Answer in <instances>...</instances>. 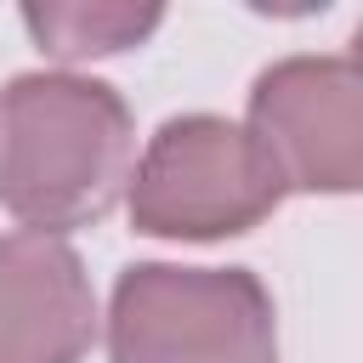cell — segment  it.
I'll return each mask as SVG.
<instances>
[{"instance_id":"obj_6","label":"cell","mask_w":363,"mask_h":363,"mask_svg":"<svg viewBox=\"0 0 363 363\" xmlns=\"http://www.w3.org/2000/svg\"><path fill=\"white\" fill-rule=\"evenodd\" d=\"M164 23V6H130V0H45L23 6V28L34 45L57 62H91V57H119L142 45Z\"/></svg>"},{"instance_id":"obj_3","label":"cell","mask_w":363,"mask_h":363,"mask_svg":"<svg viewBox=\"0 0 363 363\" xmlns=\"http://www.w3.org/2000/svg\"><path fill=\"white\" fill-rule=\"evenodd\" d=\"M284 204V187L267 153L250 142L244 125L221 113H176L164 119L125 182L130 227L147 238H238L261 227Z\"/></svg>"},{"instance_id":"obj_4","label":"cell","mask_w":363,"mask_h":363,"mask_svg":"<svg viewBox=\"0 0 363 363\" xmlns=\"http://www.w3.org/2000/svg\"><path fill=\"white\" fill-rule=\"evenodd\" d=\"M250 142L267 153L284 193L363 187V74L352 51L278 57L250 85Z\"/></svg>"},{"instance_id":"obj_5","label":"cell","mask_w":363,"mask_h":363,"mask_svg":"<svg viewBox=\"0 0 363 363\" xmlns=\"http://www.w3.org/2000/svg\"><path fill=\"white\" fill-rule=\"evenodd\" d=\"M96 289L68 238L0 233V363H85Z\"/></svg>"},{"instance_id":"obj_1","label":"cell","mask_w":363,"mask_h":363,"mask_svg":"<svg viewBox=\"0 0 363 363\" xmlns=\"http://www.w3.org/2000/svg\"><path fill=\"white\" fill-rule=\"evenodd\" d=\"M136 125L108 79L28 68L0 85V210L28 233L96 227L130 182Z\"/></svg>"},{"instance_id":"obj_2","label":"cell","mask_w":363,"mask_h":363,"mask_svg":"<svg viewBox=\"0 0 363 363\" xmlns=\"http://www.w3.org/2000/svg\"><path fill=\"white\" fill-rule=\"evenodd\" d=\"M113 363H278L272 295L250 267L136 261L108 301Z\"/></svg>"}]
</instances>
